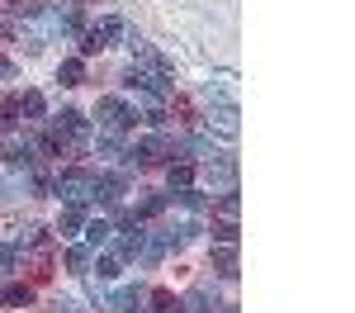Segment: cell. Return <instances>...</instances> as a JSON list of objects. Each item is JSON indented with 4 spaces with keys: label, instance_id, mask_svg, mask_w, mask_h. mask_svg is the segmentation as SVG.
Returning <instances> with one entry per match:
<instances>
[{
    "label": "cell",
    "instance_id": "cell-1",
    "mask_svg": "<svg viewBox=\"0 0 355 313\" xmlns=\"http://www.w3.org/2000/svg\"><path fill=\"white\" fill-rule=\"evenodd\" d=\"M57 195L67 199V204H76V209H85V204L95 199V171L67 167L62 176H57Z\"/></svg>",
    "mask_w": 355,
    "mask_h": 313
},
{
    "label": "cell",
    "instance_id": "cell-2",
    "mask_svg": "<svg viewBox=\"0 0 355 313\" xmlns=\"http://www.w3.org/2000/svg\"><path fill=\"white\" fill-rule=\"evenodd\" d=\"M95 119H100L105 133H123V128L137 124V114L128 110V100H119V95H100V100H95Z\"/></svg>",
    "mask_w": 355,
    "mask_h": 313
},
{
    "label": "cell",
    "instance_id": "cell-3",
    "mask_svg": "<svg viewBox=\"0 0 355 313\" xmlns=\"http://www.w3.org/2000/svg\"><path fill=\"white\" fill-rule=\"evenodd\" d=\"M123 157H128V167H162L166 157H171V138L152 133V138H142L133 152H123Z\"/></svg>",
    "mask_w": 355,
    "mask_h": 313
},
{
    "label": "cell",
    "instance_id": "cell-4",
    "mask_svg": "<svg viewBox=\"0 0 355 313\" xmlns=\"http://www.w3.org/2000/svg\"><path fill=\"white\" fill-rule=\"evenodd\" d=\"M114 38H123V19H105V24H95L90 33H81V57H95L114 48Z\"/></svg>",
    "mask_w": 355,
    "mask_h": 313
},
{
    "label": "cell",
    "instance_id": "cell-5",
    "mask_svg": "<svg viewBox=\"0 0 355 313\" xmlns=\"http://www.w3.org/2000/svg\"><path fill=\"white\" fill-rule=\"evenodd\" d=\"M128 190V171H95V199L119 209V199Z\"/></svg>",
    "mask_w": 355,
    "mask_h": 313
},
{
    "label": "cell",
    "instance_id": "cell-6",
    "mask_svg": "<svg viewBox=\"0 0 355 313\" xmlns=\"http://www.w3.org/2000/svg\"><path fill=\"white\" fill-rule=\"evenodd\" d=\"M204 124H209V133H218V138H227V142L242 133V124H237V105H214Z\"/></svg>",
    "mask_w": 355,
    "mask_h": 313
},
{
    "label": "cell",
    "instance_id": "cell-7",
    "mask_svg": "<svg viewBox=\"0 0 355 313\" xmlns=\"http://www.w3.org/2000/svg\"><path fill=\"white\" fill-rule=\"evenodd\" d=\"M137 309V289L128 285V289H114L110 299H100V313H133Z\"/></svg>",
    "mask_w": 355,
    "mask_h": 313
},
{
    "label": "cell",
    "instance_id": "cell-8",
    "mask_svg": "<svg viewBox=\"0 0 355 313\" xmlns=\"http://www.w3.org/2000/svg\"><path fill=\"white\" fill-rule=\"evenodd\" d=\"M204 95H209V100H218V105H237V95H232V76H227V71H218L214 81L204 85Z\"/></svg>",
    "mask_w": 355,
    "mask_h": 313
},
{
    "label": "cell",
    "instance_id": "cell-9",
    "mask_svg": "<svg viewBox=\"0 0 355 313\" xmlns=\"http://www.w3.org/2000/svg\"><path fill=\"white\" fill-rule=\"evenodd\" d=\"M15 110L24 114V119H43V114H48V100H43V90H24V95L15 100Z\"/></svg>",
    "mask_w": 355,
    "mask_h": 313
},
{
    "label": "cell",
    "instance_id": "cell-10",
    "mask_svg": "<svg viewBox=\"0 0 355 313\" xmlns=\"http://www.w3.org/2000/svg\"><path fill=\"white\" fill-rule=\"evenodd\" d=\"M214 271L218 280H237V247H214Z\"/></svg>",
    "mask_w": 355,
    "mask_h": 313
},
{
    "label": "cell",
    "instance_id": "cell-11",
    "mask_svg": "<svg viewBox=\"0 0 355 313\" xmlns=\"http://www.w3.org/2000/svg\"><path fill=\"white\" fill-rule=\"evenodd\" d=\"M33 162H38V157H33V147H28V142H10V147H5V167L28 171Z\"/></svg>",
    "mask_w": 355,
    "mask_h": 313
},
{
    "label": "cell",
    "instance_id": "cell-12",
    "mask_svg": "<svg viewBox=\"0 0 355 313\" xmlns=\"http://www.w3.org/2000/svg\"><path fill=\"white\" fill-rule=\"evenodd\" d=\"M57 81L67 85V90H71V85H85V62L81 57H67V62L57 67Z\"/></svg>",
    "mask_w": 355,
    "mask_h": 313
},
{
    "label": "cell",
    "instance_id": "cell-13",
    "mask_svg": "<svg viewBox=\"0 0 355 313\" xmlns=\"http://www.w3.org/2000/svg\"><path fill=\"white\" fill-rule=\"evenodd\" d=\"M81 228H85V209L67 204V209H62V219H57V232H62V237H76Z\"/></svg>",
    "mask_w": 355,
    "mask_h": 313
},
{
    "label": "cell",
    "instance_id": "cell-14",
    "mask_svg": "<svg viewBox=\"0 0 355 313\" xmlns=\"http://www.w3.org/2000/svg\"><path fill=\"white\" fill-rule=\"evenodd\" d=\"M237 237H242L237 219H214V242L218 247H237Z\"/></svg>",
    "mask_w": 355,
    "mask_h": 313
},
{
    "label": "cell",
    "instance_id": "cell-15",
    "mask_svg": "<svg viewBox=\"0 0 355 313\" xmlns=\"http://www.w3.org/2000/svg\"><path fill=\"white\" fill-rule=\"evenodd\" d=\"M180 304H185V313H214V309H218V299H214L209 289H190Z\"/></svg>",
    "mask_w": 355,
    "mask_h": 313
},
{
    "label": "cell",
    "instance_id": "cell-16",
    "mask_svg": "<svg viewBox=\"0 0 355 313\" xmlns=\"http://www.w3.org/2000/svg\"><path fill=\"white\" fill-rule=\"evenodd\" d=\"M114 237V223L110 219H95V223H85V247H105Z\"/></svg>",
    "mask_w": 355,
    "mask_h": 313
},
{
    "label": "cell",
    "instance_id": "cell-17",
    "mask_svg": "<svg viewBox=\"0 0 355 313\" xmlns=\"http://www.w3.org/2000/svg\"><path fill=\"white\" fill-rule=\"evenodd\" d=\"M95 276H100V280H119V276H123V261L114 252H100L95 256Z\"/></svg>",
    "mask_w": 355,
    "mask_h": 313
},
{
    "label": "cell",
    "instance_id": "cell-18",
    "mask_svg": "<svg viewBox=\"0 0 355 313\" xmlns=\"http://www.w3.org/2000/svg\"><path fill=\"white\" fill-rule=\"evenodd\" d=\"M166 176H171V190H190V185H194V167H190V162H171Z\"/></svg>",
    "mask_w": 355,
    "mask_h": 313
},
{
    "label": "cell",
    "instance_id": "cell-19",
    "mask_svg": "<svg viewBox=\"0 0 355 313\" xmlns=\"http://www.w3.org/2000/svg\"><path fill=\"white\" fill-rule=\"evenodd\" d=\"M62 261H67V271H71V276H85V271H90V247H67Z\"/></svg>",
    "mask_w": 355,
    "mask_h": 313
},
{
    "label": "cell",
    "instance_id": "cell-20",
    "mask_svg": "<svg viewBox=\"0 0 355 313\" xmlns=\"http://www.w3.org/2000/svg\"><path fill=\"white\" fill-rule=\"evenodd\" d=\"M152 309L157 313H185V304H180L171 289H152Z\"/></svg>",
    "mask_w": 355,
    "mask_h": 313
},
{
    "label": "cell",
    "instance_id": "cell-21",
    "mask_svg": "<svg viewBox=\"0 0 355 313\" xmlns=\"http://www.w3.org/2000/svg\"><path fill=\"white\" fill-rule=\"evenodd\" d=\"M10 309H28V299H33V289L28 285H5V294H0Z\"/></svg>",
    "mask_w": 355,
    "mask_h": 313
},
{
    "label": "cell",
    "instance_id": "cell-22",
    "mask_svg": "<svg viewBox=\"0 0 355 313\" xmlns=\"http://www.w3.org/2000/svg\"><path fill=\"white\" fill-rule=\"evenodd\" d=\"M95 152H100V157H123V142H119V133H100Z\"/></svg>",
    "mask_w": 355,
    "mask_h": 313
},
{
    "label": "cell",
    "instance_id": "cell-23",
    "mask_svg": "<svg viewBox=\"0 0 355 313\" xmlns=\"http://www.w3.org/2000/svg\"><path fill=\"white\" fill-rule=\"evenodd\" d=\"M237 214H242V199H237V190H227L218 199V219H237Z\"/></svg>",
    "mask_w": 355,
    "mask_h": 313
},
{
    "label": "cell",
    "instance_id": "cell-24",
    "mask_svg": "<svg viewBox=\"0 0 355 313\" xmlns=\"http://www.w3.org/2000/svg\"><path fill=\"white\" fill-rule=\"evenodd\" d=\"M162 209H166V195H147L137 204V219H152V214H162Z\"/></svg>",
    "mask_w": 355,
    "mask_h": 313
},
{
    "label": "cell",
    "instance_id": "cell-25",
    "mask_svg": "<svg viewBox=\"0 0 355 313\" xmlns=\"http://www.w3.org/2000/svg\"><path fill=\"white\" fill-rule=\"evenodd\" d=\"M15 124H19V110H15V100H5L0 105V133H10Z\"/></svg>",
    "mask_w": 355,
    "mask_h": 313
},
{
    "label": "cell",
    "instance_id": "cell-26",
    "mask_svg": "<svg viewBox=\"0 0 355 313\" xmlns=\"http://www.w3.org/2000/svg\"><path fill=\"white\" fill-rule=\"evenodd\" d=\"M62 142H67V138H62V133L53 128V133H43V138H38V152H48V157H57V152H62Z\"/></svg>",
    "mask_w": 355,
    "mask_h": 313
},
{
    "label": "cell",
    "instance_id": "cell-27",
    "mask_svg": "<svg viewBox=\"0 0 355 313\" xmlns=\"http://www.w3.org/2000/svg\"><path fill=\"white\" fill-rule=\"evenodd\" d=\"M175 204H185V209H204L209 199L199 195V190H180V195H175Z\"/></svg>",
    "mask_w": 355,
    "mask_h": 313
},
{
    "label": "cell",
    "instance_id": "cell-28",
    "mask_svg": "<svg viewBox=\"0 0 355 313\" xmlns=\"http://www.w3.org/2000/svg\"><path fill=\"white\" fill-rule=\"evenodd\" d=\"M142 124H147V128H162V124H166V110H162V105H147Z\"/></svg>",
    "mask_w": 355,
    "mask_h": 313
},
{
    "label": "cell",
    "instance_id": "cell-29",
    "mask_svg": "<svg viewBox=\"0 0 355 313\" xmlns=\"http://www.w3.org/2000/svg\"><path fill=\"white\" fill-rule=\"evenodd\" d=\"M10 271H15V247L0 242V276H10Z\"/></svg>",
    "mask_w": 355,
    "mask_h": 313
},
{
    "label": "cell",
    "instance_id": "cell-30",
    "mask_svg": "<svg viewBox=\"0 0 355 313\" xmlns=\"http://www.w3.org/2000/svg\"><path fill=\"white\" fill-rule=\"evenodd\" d=\"M53 313H85V309H81V299H57Z\"/></svg>",
    "mask_w": 355,
    "mask_h": 313
},
{
    "label": "cell",
    "instance_id": "cell-31",
    "mask_svg": "<svg viewBox=\"0 0 355 313\" xmlns=\"http://www.w3.org/2000/svg\"><path fill=\"white\" fill-rule=\"evenodd\" d=\"M19 15H43V0H15Z\"/></svg>",
    "mask_w": 355,
    "mask_h": 313
},
{
    "label": "cell",
    "instance_id": "cell-32",
    "mask_svg": "<svg viewBox=\"0 0 355 313\" xmlns=\"http://www.w3.org/2000/svg\"><path fill=\"white\" fill-rule=\"evenodd\" d=\"M0 76H15V67H10V62H5V57H0Z\"/></svg>",
    "mask_w": 355,
    "mask_h": 313
},
{
    "label": "cell",
    "instance_id": "cell-33",
    "mask_svg": "<svg viewBox=\"0 0 355 313\" xmlns=\"http://www.w3.org/2000/svg\"><path fill=\"white\" fill-rule=\"evenodd\" d=\"M133 313H137V309H133Z\"/></svg>",
    "mask_w": 355,
    "mask_h": 313
}]
</instances>
